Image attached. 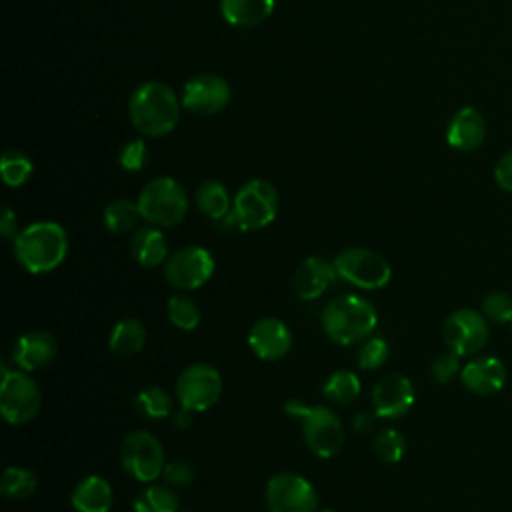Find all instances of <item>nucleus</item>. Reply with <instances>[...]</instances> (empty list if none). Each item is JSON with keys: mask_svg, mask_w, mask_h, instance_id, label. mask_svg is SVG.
I'll list each match as a JSON object with an SVG mask.
<instances>
[{"mask_svg": "<svg viewBox=\"0 0 512 512\" xmlns=\"http://www.w3.org/2000/svg\"><path fill=\"white\" fill-rule=\"evenodd\" d=\"M136 202L142 220L156 228H172L180 224L188 212V194L182 184L170 176H158L144 184Z\"/></svg>", "mask_w": 512, "mask_h": 512, "instance_id": "39448f33", "label": "nucleus"}, {"mask_svg": "<svg viewBox=\"0 0 512 512\" xmlns=\"http://www.w3.org/2000/svg\"><path fill=\"white\" fill-rule=\"evenodd\" d=\"M372 448H374V454L378 460H382L386 464H396L402 460V456L406 452V440L398 430L386 428V430L378 432Z\"/></svg>", "mask_w": 512, "mask_h": 512, "instance_id": "473e14b6", "label": "nucleus"}, {"mask_svg": "<svg viewBox=\"0 0 512 512\" xmlns=\"http://www.w3.org/2000/svg\"><path fill=\"white\" fill-rule=\"evenodd\" d=\"M284 412L300 420L308 450L318 458H332L344 444V428L336 412L328 406H308L300 400H288Z\"/></svg>", "mask_w": 512, "mask_h": 512, "instance_id": "20e7f679", "label": "nucleus"}, {"mask_svg": "<svg viewBox=\"0 0 512 512\" xmlns=\"http://www.w3.org/2000/svg\"><path fill=\"white\" fill-rule=\"evenodd\" d=\"M0 232L4 238L16 236V214L10 206H2L0 210Z\"/></svg>", "mask_w": 512, "mask_h": 512, "instance_id": "ea45409f", "label": "nucleus"}, {"mask_svg": "<svg viewBox=\"0 0 512 512\" xmlns=\"http://www.w3.org/2000/svg\"><path fill=\"white\" fill-rule=\"evenodd\" d=\"M480 312L494 324L512 322V296L506 292H490L484 296Z\"/></svg>", "mask_w": 512, "mask_h": 512, "instance_id": "f704fd0d", "label": "nucleus"}, {"mask_svg": "<svg viewBox=\"0 0 512 512\" xmlns=\"http://www.w3.org/2000/svg\"><path fill=\"white\" fill-rule=\"evenodd\" d=\"M248 346L260 360L274 362L290 352L292 332L280 318L266 316L252 324L248 332Z\"/></svg>", "mask_w": 512, "mask_h": 512, "instance_id": "dca6fc26", "label": "nucleus"}, {"mask_svg": "<svg viewBox=\"0 0 512 512\" xmlns=\"http://www.w3.org/2000/svg\"><path fill=\"white\" fill-rule=\"evenodd\" d=\"M510 326H512V322H510Z\"/></svg>", "mask_w": 512, "mask_h": 512, "instance_id": "c03bdc74", "label": "nucleus"}, {"mask_svg": "<svg viewBox=\"0 0 512 512\" xmlns=\"http://www.w3.org/2000/svg\"><path fill=\"white\" fill-rule=\"evenodd\" d=\"M488 124L480 110L474 106H464L450 118L446 126V142L450 148L460 152H472L480 148L486 140Z\"/></svg>", "mask_w": 512, "mask_h": 512, "instance_id": "a211bd4d", "label": "nucleus"}, {"mask_svg": "<svg viewBox=\"0 0 512 512\" xmlns=\"http://www.w3.org/2000/svg\"><path fill=\"white\" fill-rule=\"evenodd\" d=\"M42 394L32 376L24 370H8L2 364V386H0V410L8 424H28L40 410Z\"/></svg>", "mask_w": 512, "mask_h": 512, "instance_id": "6e6552de", "label": "nucleus"}, {"mask_svg": "<svg viewBox=\"0 0 512 512\" xmlns=\"http://www.w3.org/2000/svg\"><path fill=\"white\" fill-rule=\"evenodd\" d=\"M388 358V342L378 336H370L362 342L358 350V368L360 370H378Z\"/></svg>", "mask_w": 512, "mask_h": 512, "instance_id": "72a5a7b5", "label": "nucleus"}, {"mask_svg": "<svg viewBox=\"0 0 512 512\" xmlns=\"http://www.w3.org/2000/svg\"><path fill=\"white\" fill-rule=\"evenodd\" d=\"M0 170H2V180L16 188V186H22L30 176H32V160L20 152V150H6L2 154V160H0Z\"/></svg>", "mask_w": 512, "mask_h": 512, "instance_id": "2f4dec72", "label": "nucleus"}, {"mask_svg": "<svg viewBox=\"0 0 512 512\" xmlns=\"http://www.w3.org/2000/svg\"><path fill=\"white\" fill-rule=\"evenodd\" d=\"M488 336V320L482 312H476L472 308L454 310L442 326L444 344L460 358L480 352L486 346Z\"/></svg>", "mask_w": 512, "mask_h": 512, "instance_id": "f8f14e48", "label": "nucleus"}, {"mask_svg": "<svg viewBox=\"0 0 512 512\" xmlns=\"http://www.w3.org/2000/svg\"><path fill=\"white\" fill-rule=\"evenodd\" d=\"M112 486L104 476H84L72 490L70 502L76 512H110L112 508Z\"/></svg>", "mask_w": 512, "mask_h": 512, "instance_id": "412c9836", "label": "nucleus"}, {"mask_svg": "<svg viewBox=\"0 0 512 512\" xmlns=\"http://www.w3.org/2000/svg\"><path fill=\"white\" fill-rule=\"evenodd\" d=\"M360 390H362V384H360L358 376L350 370H336L322 384L324 396L332 404H338V406L352 404L358 398Z\"/></svg>", "mask_w": 512, "mask_h": 512, "instance_id": "bb28decb", "label": "nucleus"}, {"mask_svg": "<svg viewBox=\"0 0 512 512\" xmlns=\"http://www.w3.org/2000/svg\"><path fill=\"white\" fill-rule=\"evenodd\" d=\"M128 116L140 134L150 138L166 136L180 120V102L164 82H144L130 96Z\"/></svg>", "mask_w": 512, "mask_h": 512, "instance_id": "f257e3e1", "label": "nucleus"}, {"mask_svg": "<svg viewBox=\"0 0 512 512\" xmlns=\"http://www.w3.org/2000/svg\"><path fill=\"white\" fill-rule=\"evenodd\" d=\"M196 206L204 216L218 222L232 210V200L222 182L206 180L196 190Z\"/></svg>", "mask_w": 512, "mask_h": 512, "instance_id": "393cba45", "label": "nucleus"}, {"mask_svg": "<svg viewBox=\"0 0 512 512\" xmlns=\"http://www.w3.org/2000/svg\"><path fill=\"white\" fill-rule=\"evenodd\" d=\"M192 420H194V412L188 410V408H184V406H180V408H176V410L172 412V424H174V428H178V430L190 428V426H192Z\"/></svg>", "mask_w": 512, "mask_h": 512, "instance_id": "a19ab883", "label": "nucleus"}, {"mask_svg": "<svg viewBox=\"0 0 512 512\" xmlns=\"http://www.w3.org/2000/svg\"><path fill=\"white\" fill-rule=\"evenodd\" d=\"M140 220H142V214H140L138 202H132V200L118 198L104 208V226L114 234H124L134 230Z\"/></svg>", "mask_w": 512, "mask_h": 512, "instance_id": "c85d7f7f", "label": "nucleus"}, {"mask_svg": "<svg viewBox=\"0 0 512 512\" xmlns=\"http://www.w3.org/2000/svg\"><path fill=\"white\" fill-rule=\"evenodd\" d=\"M38 478L30 468L24 466H8L2 472L0 492L10 500H26L36 492Z\"/></svg>", "mask_w": 512, "mask_h": 512, "instance_id": "c756f323", "label": "nucleus"}, {"mask_svg": "<svg viewBox=\"0 0 512 512\" xmlns=\"http://www.w3.org/2000/svg\"><path fill=\"white\" fill-rule=\"evenodd\" d=\"M214 256L202 246H184L164 262V278L176 290H196L214 274Z\"/></svg>", "mask_w": 512, "mask_h": 512, "instance_id": "ddd939ff", "label": "nucleus"}, {"mask_svg": "<svg viewBox=\"0 0 512 512\" xmlns=\"http://www.w3.org/2000/svg\"><path fill=\"white\" fill-rule=\"evenodd\" d=\"M460 380L464 388L474 394H496L506 384V368L496 356H480L464 364L460 370Z\"/></svg>", "mask_w": 512, "mask_h": 512, "instance_id": "aec40b11", "label": "nucleus"}, {"mask_svg": "<svg viewBox=\"0 0 512 512\" xmlns=\"http://www.w3.org/2000/svg\"><path fill=\"white\" fill-rule=\"evenodd\" d=\"M166 314H168V320L172 322V326L184 330V332H192L198 328L200 320H202V312H200V306L184 296V294H174L168 298V304H166Z\"/></svg>", "mask_w": 512, "mask_h": 512, "instance_id": "7c9ffc66", "label": "nucleus"}, {"mask_svg": "<svg viewBox=\"0 0 512 512\" xmlns=\"http://www.w3.org/2000/svg\"><path fill=\"white\" fill-rule=\"evenodd\" d=\"M180 500L170 486L148 484L134 498V512H178Z\"/></svg>", "mask_w": 512, "mask_h": 512, "instance_id": "a878e982", "label": "nucleus"}, {"mask_svg": "<svg viewBox=\"0 0 512 512\" xmlns=\"http://www.w3.org/2000/svg\"><path fill=\"white\" fill-rule=\"evenodd\" d=\"M134 408L140 416H144L148 420H160V418L172 416L174 400L164 388L148 386L136 394Z\"/></svg>", "mask_w": 512, "mask_h": 512, "instance_id": "cd10ccee", "label": "nucleus"}, {"mask_svg": "<svg viewBox=\"0 0 512 512\" xmlns=\"http://www.w3.org/2000/svg\"><path fill=\"white\" fill-rule=\"evenodd\" d=\"M120 464L128 476L150 484L164 472V446L152 432L134 430L120 444Z\"/></svg>", "mask_w": 512, "mask_h": 512, "instance_id": "1a4fd4ad", "label": "nucleus"}, {"mask_svg": "<svg viewBox=\"0 0 512 512\" xmlns=\"http://www.w3.org/2000/svg\"><path fill=\"white\" fill-rule=\"evenodd\" d=\"M336 276L338 272L332 260L324 256H308L294 272V292L300 300H316L332 286Z\"/></svg>", "mask_w": 512, "mask_h": 512, "instance_id": "6ab92c4d", "label": "nucleus"}, {"mask_svg": "<svg viewBox=\"0 0 512 512\" xmlns=\"http://www.w3.org/2000/svg\"><path fill=\"white\" fill-rule=\"evenodd\" d=\"M274 12V0H220L222 18L238 28L262 24Z\"/></svg>", "mask_w": 512, "mask_h": 512, "instance_id": "5701e85b", "label": "nucleus"}, {"mask_svg": "<svg viewBox=\"0 0 512 512\" xmlns=\"http://www.w3.org/2000/svg\"><path fill=\"white\" fill-rule=\"evenodd\" d=\"M230 102V86L216 74L192 76L182 88V106L194 114L210 116L226 108Z\"/></svg>", "mask_w": 512, "mask_h": 512, "instance_id": "2eb2a0df", "label": "nucleus"}, {"mask_svg": "<svg viewBox=\"0 0 512 512\" xmlns=\"http://www.w3.org/2000/svg\"><path fill=\"white\" fill-rule=\"evenodd\" d=\"M222 396L220 372L204 362L186 366L176 380V400L180 406L192 412H204L212 408Z\"/></svg>", "mask_w": 512, "mask_h": 512, "instance_id": "9d476101", "label": "nucleus"}, {"mask_svg": "<svg viewBox=\"0 0 512 512\" xmlns=\"http://www.w3.org/2000/svg\"><path fill=\"white\" fill-rule=\"evenodd\" d=\"M372 412L382 420L402 418L414 404L416 394L412 380L404 374H386L372 386Z\"/></svg>", "mask_w": 512, "mask_h": 512, "instance_id": "4468645a", "label": "nucleus"}, {"mask_svg": "<svg viewBox=\"0 0 512 512\" xmlns=\"http://www.w3.org/2000/svg\"><path fill=\"white\" fill-rule=\"evenodd\" d=\"M162 478L166 480L168 486H174V488L188 486L194 480V468L184 460H170L164 466Z\"/></svg>", "mask_w": 512, "mask_h": 512, "instance_id": "4c0bfd02", "label": "nucleus"}, {"mask_svg": "<svg viewBox=\"0 0 512 512\" xmlns=\"http://www.w3.org/2000/svg\"><path fill=\"white\" fill-rule=\"evenodd\" d=\"M130 252L144 268H156L168 260V240L156 226L138 228L130 238Z\"/></svg>", "mask_w": 512, "mask_h": 512, "instance_id": "4be33fe9", "label": "nucleus"}, {"mask_svg": "<svg viewBox=\"0 0 512 512\" xmlns=\"http://www.w3.org/2000/svg\"><path fill=\"white\" fill-rule=\"evenodd\" d=\"M264 500L270 512H318V492L300 474L278 472L266 482Z\"/></svg>", "mask_w": 512, "mask_h": 512, "instance_id": "9b49d317", "label": "nucleus"}, {"mask_svg": "<svg viewBox=\"0 0 512 512\" xmlns=\"http://www.w3.org/2000/svg\"><path fill=\"white\" fill-rule=\"evenodd\" d=\"M58 352L56 338L44 330H32L22 334L12 346V362L18 370L34 372L48 366Z\"/></svg>", "mask_w": 512, "mask_h": 512, "instance_id": "f3484780", "label": "nucleus"}, {"mask_svg": "<svg viewBox=\"0 0 512 512\" xmlns=\"http://www.w3.org/2000/svg\"><path fill=\"white\" fill-rule=\"evenodd\" d=\"M460 356L454 354V352H446V354H440L432 366H430V374H432V380L438 382V384H446L450 382L456 374H460Z\"/></svg>", "mask_w": 512, "mask_h": 512, "instance_id": "c9c22d12", "label": "nucleus"}, {"mask_svg": "<svg viewBox=\"0 0 512 512\" xmlns=\"http://www.w3.org/2000/svg\"><path fill=\"white\" fill-rule=\"evenodd\" d=\"M494 180L502 190L512 192V148L498 158L494 166Z\"/></svg>", "mask_w": 512, "mask_h": 512, "instance_id": "58836bf2", "label": "nucleus"}, {"mask_svg": "<svg viewBox=\"0 0 512 512\" xmlns=\"http://www.w3.org/2000/svg\"><path fill=\"white\" fill-rule=\"evenodd\" d=\"M318 512H336V510H318Z\"/></svg>", "mask_w": 512, "mask_h": 512, "instance_id": "37998d69", "label": "nucleus"}, {"mask_svg": "<svg viewBox=\"0 0 512 512\" xmlns=\"http://www.w3.org/2000/svg\"><path fill=\"white\" fill-rule=\"evenodd\" d=\"M146 158H148V150L144 146L142 140H132V142H126L120 150V166L124 170H130V172H136L140 170L144 164H146Z\"/></svg>", "mask_w": 512, "mask_h": 512, "instance_id": "e433bc0d", "label": "nucleus"}, {"mask_svg": "<svg viewBox=\"0 0 512 512\" xmlns=\"http://www.w3.org/2000/svg\"><path fill=\"white\" fill-rule=\"evenodd\" d=\"M68 254V234L52 220H40L14 236V256L30 274H46L58 268Z\"/></svg>", "mask_w": 512, "mask_h": 512, "instance_id": "f03ea898", "label": "nucleus"}, {"mask_svg": "<svg viewBox=\"0 0 512 512\" xmlns=\"http://www.w3.org/2000/svg\"><path fill=\"white\" fill-rule=\"evenodd\" d=\"M338 278L362 290H380L392 278L390 262L374 250L350 246L336 254L332 260Z\"/></svg>", "mask_w": 512, "mask_h": 512, "instance_id": "0eeeda50", "label": "nucleus"}, {"mask_svg": "<svg viewBox=\"0 0 512 512\" xmlns=\"http://www.w3.org/2000/svg\"><path fill=\"white\" fill-rule=\"evenodd\" d=\"M146 342V330L144 324L136 318H124L114 324L108 348L118 356H134L144 348Z\"/></svg>", "mask_w": 512, "mask_h": 512, "instance_id": "b1692460", "label": "nucleus"}, {"mask_svg": "<svg viewBox=\"0 0 512 512\" xmlns=\"http://www.w3.org/2000/svg\"><path fill=\"white\" fill-rule=\"evenodd\" d=\"M320 324L332 342L350 346L370 338L378 324V314L366 298L358 294H342L324 306Z\"/></svg>", "mask_w": 512, "mask_h": 512, "instance_id": "7ed1b4c3", "label": "nucleus"}, {"mask_svg": "<svg viewBox=\"0 0 512 512\" xmlns=\"http://www.w3.org/2000/svg\"><path fill=\"white\" fill-rule=\"evenodd\" d=\"M278 206V192L264 178L244 182L232 200V212L242 232L260 230L272 224L278 214Z\"/></svg>", "mask_w": 512, "mask_h": 512, "instance_id": "423d86ee", "label": "nucleus"}, {"mask_svg": "<svg viewBox=\"0 0 512 512\" xmlns=\"http://www.w3.org/2000/svg\"><path fill=\"white\" fill-rule=\"evenodd\" d=\"M376 418H378V416H376L374 412H372V414H368V412H356L354 418H352V428H354L356 432H368V430H372Z\"/></svg>", "mask_w": 512, "mask_h": 512, "instance_id": "79ce46f5", "label": "nucleus"}]
</instances>
